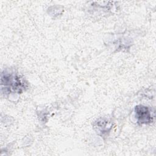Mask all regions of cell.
<instances>
[{
	"mask_svg": "<svg viewBox=\"0 0 156 156\" xmlns=\"http://www.w3.org/2000/svg\"><path fill=\"white\" fill-rule=\"evenodd\" d=\"M135 116L138 123L141 124L152 122L153 116L148 107L143 105H137L135 108Z\"/></svg>",
	"mask_w": 156,
	"mask_h": 156,
	"instance_id": "obj_2",
	"label": "cell"
},
{
	"mask_svg": "<svg viewBox=\"0 0 156 156\" xmlns=\"http://www.w3.org/2000/svg\"><path fill=\"white\" fill-rule=\"evenodd\" d=\"M1 82L2 84L4 85L5 88H10L15 91H20L24 87L20 77L13 74L2 75Z\"/></svg>",
	"mask_w": 156,
	"mask_h": 156,
	"instance_id": "obj_1",
	"label": "cell"
}]
</instances>
